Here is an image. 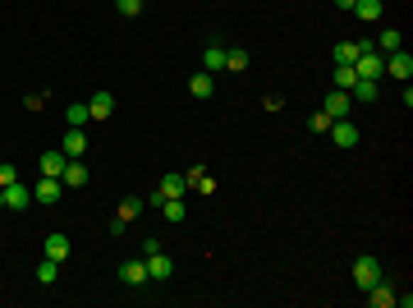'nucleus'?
<instances>
[{
  "mask_svg": "<svg viewBox=\"0 0 413 308\" xmlns=\"http://www.w3.org/2000/svg\"><path fill=\"white\" fill-rule=\"evenodd\" d=\"M60 185H65V189H83V185H87V166H83L78 157H74V161H65V170H60Z\"/></svg>",
  "mask_w": 413,
  "mask_h": 308,
  "instance_id": "13",
  "label": "nucleus"
},
{
  "mask_svg": "<svg viewBox=\"0 0 413 308\" xmlns=\"http://www.w3.org/2000/svg\"><path fill=\"white\" fill-rule=\"evenodd\" d=\"M5 207L9 211H28V207H33V189L18 185V180H14V185H5Z\"/></svg>",
  "mask_w": 413,
  "mask_h": 308,
  "instance_id": "8",
  "label": "nucleus"
},
{
  "mask_svg": "<svg viewBox=\"0 0 413 308\" xmlns=\"http://www.w3.org/2000/svg\"><path fill=\"white\" fill-rule=\"evenodd\" d=\"M115 9H120V14H124V18H133V14H138V9H143V0H115Z\"/></svg>",
  "mask_w": 413,
  "mask_h": 308,
  "instance_id": "31",
  "label": "nucleus"
},
{
  "mask_svg": "<svg viewBox=\"0 0 413 308\" xmlns=\"http://www.w3.org/2000/svg\"><path fill=\"white\" fill-rule=\"evenodd\" d=\"M120 281L133 285V290H138V285H147V263H143V258H129V263H120Z\"/></svg>",
  "mask_w": 413,
  "mask_h": 308,
  "instance_id": "11",
  "label": "nucleus"
},
{
  "mask_svg": "<svg viewBox=\"0 0 413 308\" xmlns=\"http://www.w3.org/2000/svg\"><path fill=\"white\" fill-rule=\"evenodd\" d=\"M225 70H248V51H243V46H230V51H225Z\"/></svg>",
  "mask_w": 413,
  "mask_h": 308,
  "instance_id": "24",
  "label": "nucleus"
},
{
  "mask_svg": "<svg viewBox=\"0 0 413 308\" xmlns=\"http://www.w3.org/2000/svg\"><path fill=\"white\" fill-rule=\"evenodd\" d=\"M349 97H353V106H372L377 101V79H353Z\"/></svg>",
  "mask_w": 413,
  "mask_h": 308,
  "instance_id": "14",
  "label": "nucleus"
},
{
  "mask_svg": "<svg viewBox=\"0 0 413 308\" xmlns=\"http://www.w3.org/2000/svg\"><path fill=\"white\" fill-rule=\"evenodd\" d=\"M111 111H115V97H111V92H97V97L92 101H87V115H92V120H111Z\"/></svg>",
  "mask_w": 413,
  "mask_h": 308,
  "instance_id": "15",
  "label": "nucleus"
},
{
  "mask_svg": "<svg viewBox=\"0 0 413 308\" xmlns=\"http://www.w3.org/2000/svg\"><path fill=\"white\" fill-rule=\"evenodd\" d=\"M65 120H69V129H83V124L92 120V115H87V101H74V106L65 111Z\"/></svg>",
  "mask_w": 413,
  "mask_h": 308,
  "instance_id": "22",
  "label": "nucleus"
},
{
  "mask_svg": "<svg viewBox=\"0 0 413 308\" xmlns=\"http://www.w3.org/2000/svg\"><path fill=\"white\" fill-rule=\"evenodd\" d=\"M377 281H381V263H377V258H368V253L353 258V285H358V290H372Z\"/></svg>",
  "mask_w": 413,
  "mask_h": 308,
  "instance_id": "3",
  "label": "nucleus"
},
{
  "mask_svg": "<svg viewBox=\"0 0 413 308\" xmlns=\"http://www.w3.org/2000/svg\"><path fill=\"white\" fill-rule=\"evenodd\" d=\"M143 5H147V0H143Z\"/></svg>",
  "mask_w": 413,
  "mask_h": 308,
  "instance_id": "34",
  "label": "nucleus"
},
{
  "mask_svg": "<svg viewBox=\"0 0 413 308\" xmlns=\"http://www.w3.org/2000/svg\"><path fill=\"white\" fill-rule=\"evenodd\" d=\"M65 152L60 148H55V152H42V175H55V180H60V170H65Z\"/></svg>",
  "mask_w": 413,
  "mask_h": 308,
  "instance_id": "19",
  "label": "nucleus"
},
{
  "mask_svg": "<svg viewBox=\"0 0 413 308\" xmlns=\"http://www.w3.org/2000/svg\"><path fill=\"white\" fill-rule=\"evenodd\" d=\"M353 74H358V79H381V74H386V55H381L377 46L358 51V60H353Z\"/></svg>",
  "mask_w": 413,
  "mask_h": 308,
  "instance_id": "2",
  "label": "nucleus"
},
{
  "mask_svg": "<svg viewBox=\"0 0 413 308\" xmlns=\"http://www.w3.org/2000/svg\"><path fill=\"white\" fill-rule=\"evenodd\" d=\"M363 295H368L372 308H395V285H386V276H381L372 290H363Z\"/></svg>",
  "mask_w": 413,
  "mask_h": 308,
  "instance_id": "12",
  "label": "nucleus"
},
{
  "mask_svg": "<svg viewBox=\"0 0 413 308\" xmlns=\"http://www.w3.org/2000/svg\"><path fill=\"white\" fill-rule=\"evenodd\" d=\"M336 5H340V9H353V0H336Z\"/></svg>",
  "mask_w": 413,
  "mask_h": 308,
  "instance_id": "32",
  "label": "nucleus"
},
{
  "mask_svg": "<svg viewBox=\"0 0 413 308\" xmlns=\"http://www.w3.org/2000/svg\"><path fill=\"white\" fill-rule=\"evenodd\" d=\"M60 152H65L69 161L83 157V152H87V133H83V129H69V133H65V143H60Z\"/></svg>",
  "mask_w": 413,
  "mask_h": 308,
  "instance_id": "16",
  "label": "nucleus"
},
{
  "mask_svg": "<svg viewBox=\"0 0 413 308\" xmlns=\"http://www.w3.org/2000/svg\"><path fill=\"white\" fill-rule=\"evenodd\" d=\"M147 203H143V198H138V194H129V198H124V203H120V221H133L138 216V211H143Z\"/></svg>",
  "mask_w": 413,
  "mask_h": 308,
  "instance_id": "26",
  "label": "nucleus"
},
{
  "mask_svg": "<svg viewBox=\"0 0 413 308\" xmlns=\"http://www.w3.org/2000/svg\"><path fill=\"white\" fill-rule=\"evenodd\" d=\"M42 258H51V263H65L69 258V235H60V230H51L42 244Z\"/></svg>",
  "mask_w": 413,
  "mask_h": 308,
  "instance_id": "10",
  "label": "nucleus"
},
{
  "mask_svg": "<svg viewBox=\"0 0 413 308\" xmlns=\"http://www.w3.org/2000/svg\"><path fill=\"white\" fill-rule=\"evenodd\" d=\"M372 46H377L381 55H390V51H400V46H404V33H400V28H381V37Z\"/></svg>",
  "mask_w": 413,
  "mask_h": 308,
  "instance_id": "17",
  "label": "nucleus"
},
{
  "mask_svg": "<svg viewBox=\"0 0 413 308\" xmlns=\"http://www.w3.org/2000/svg\"><path fill=\"white\" fill-rule=\"evenodd\" d=\"M60 194H65V185L55 175H42V180H37V189H33V198L42 207H55V203H60Z\"/></svg>",
  "mask_w": 413,
  "mask_h": 308,
  "instance_id": "6",
  "label": "nucleus"
},
{
  "mask_svg": "<svg viewBox=\"0 0 413 308\" xmlns=\"http://www.w3.org/2000/svg\"><path fill=\"white\" fill-rule=\"evenodd\" d=\"M14 180H18L14 161H0V189H5V185H14Z\"/></svg>",
  "mask_w": 413,
  "mask_h": 308,
  "instance_id": "30",
  "label": "nucleus"
},
{
  "mask_svg": "<svg viewBox=\"0 0 413 308\" xmlns=\"http://www.w3.org/2000/svg\"><path fill=\"white\" fill-rule=\"evenodd\" d=\"M55 276H60V263H51V258H46V263L37 267V281H42V285H55Z\"/></svg>",
  "mask_w": 413,
  "mask_h": 308,
  "instance_id": "27",
  "label": "nucleus"
},
{
  "mask_svg": "<svg viewBox=\"0 0 413 308\" xmlns=\"http://www.w3.org/2000/svg\"><path fill=\"white\" fill-rule=\"evenodd\" d=\"M184 185H189V180H184V175H175V170H170V175H161V185H156L152 194L143 198V203H147V207H161L165 198H180V194H184Z\"/></svg>",
  "mask_w": 413,
  "mask_h": 308,
  "instance_id": "1",
  "label": "nucleus"
},
{
  "mask_svg": "<svg viewBox=\"0 0 413 308\" xmlns=\"http://www.w3.org/2000/svg\"><path fill=\"white\" fill-rule=\"evenodd\" d=\"M202 70H206V74H221V70H225V46H221V42H211V46L202 51Z\"/></svg>",
  "mask_w": 413,
  "mask_h": 308,
  "instance_id": "18",
  "label": "nucleus"
},
{
  "mask_svg": "<svg viewBox=\"0 0 413 308\" xmlns=\"http://www.w3.org/2000/svg\"><path fill=\"white\" fill-rule=\"evenodd\" d=\"M308 129H312V133H326V129H331V115H326V111H317V115L308 120Z\"/></svg>",
  "mask_w": 413,
  "mask_h": 308,
  "instance_id": "29",
  "label": "nucleus"
},
{
  "mask_svg": "<svg viewBox=\"0 0 413 308\" xmlns=\"http://www.w3.org/2000/svg\"><path fill=\"white\" fill-rule=\"evenodd\" d=\"M353 79H358V74H353V65H336V74H331V88H344V92H349Z\"/></svg>",
  "mask_w": 413,
  "mask_h": 308,
  "instance_id": "23",
  "label": "nucleus"
},
{
  "mask_svg": "<svg viewBox=\"0 0 413 308\" xmlns=\"http://www.w3.org/2000/svg\"><path fill=\"white\" fill-rule=\"evenodd\" d=\"M161 211H165V221H184V203H180V198H165Z\"/></svg>",
  "mask_w": 413,
  "mask_h": 308,
  "instance_id": "28",
  "label": "nucleus"
},
{
  "mask_svg": "<svg viewBox=\"0 0 413 308\" xmlns=\"http://www.w3.org/2000/svg\"><path fill=\"white\" fill-rule=\"evenodd\" d=\"M349 111H353V97H349L344 88H331V92H326V115H331V120H344Z\"/></svg>",
  "mask_w": 413,
  "mask_h": 308,
  "instance_id": "9",
  "label": "nucleus"
},
{
  "mask_svg": "<svg viewBox=\"0 0 413 308\" xmlns=\"http://www.w3.org/2000/svg\"><path fill=\"white\" fill-rule=\"evenodd\" d=\"M0 207H5V189H0Z\"/></svg>",
  "mask_w": 413,
  "mask_h": 308,
  "instance_id": "33",
  "label": "nucleus"
},
{
  "mask_svg": "<svg viewBox=\"0 0 413 308\" xmlns=\"http://www.w3.org/2000/svg\"><path fill=\"white\" fill-rule=\"evenodd\" d=\"M358 51H363L358 42H340L336 46V65H353V60H358Z\"/></svg>",
  "mask_w": 413,
  "mask_h": 308,
  "instance_id": "25",
  "label": "nucleus"
},
{
  "mask_svg": "<svg viewBox=\"0 0 413 308\" xmlns=\"http://www.w3.org/2000/svg\"><path fill=\"white\" fill-rule=\"evenodd\" d=\"M386 74H390V79H400V83H409V79H413V55L404 51V46L386 55Z\"/></svg>",
  "mask_w": 413,
  "mask_h": 308,
  "instance_id": "5",
  "label": "nucleus"
},
{
  "mask_svg": "<svg viewBox=\"0 0 413 308\" xmlns=\"http://www.w3.org/2000/svg\"><path fill=\"white\" fill-rule=\"evenodd\" d=\"M358 124L349 120V115H344V120H331V143H336V148H358Z\"/></svg>",
  "mask_w": 413,
  "mask_h": 308,
  "instance_id": "4",
  "label": "nucleus"
},
{
  "mask_svg": "<svg viewBox=\"0 0 413 308\" xmlns=\"http://www.w3.org/2000/svg\"><path fill=\"white\" fill-rule=\"evenodd\" d=\"M143 263H147V281H170V276H175V263L161 253V248H156V253H147Z\"/></svg>",
  "mask_w": 413,
  "mask_h": 308,
  "instance_id": "7",
  "label": "nucleus"
},
{
  "mask_svg": "<svg viewBox=\"0 0 413 308\" xmlns=\"http://www.w3.org/2000/svg\"><path fill=\"white\" fill-rule=\"evenodd\" d=\"M189 92H193V97H198V101H206V97H211V92H216V79H211V74H193Z\"/></svg>",
  "mask_w": 413,
  "mask_h": 308,
  "instance_id": "20",
  "label": "nucleus"
},
{
  "mask_svg": "<svg viewBox=\"0 0 413 308\" xmlns=\"http://www.w3.org/2000/svg\"><path fill=\"white\" fill-rule=\"evenodd\" d=\"M381 9H386V5H381V0H353V14H358L363 23H372V18H381Z\"/></svg>",
  "mask_w": 413,
  "mask_h": 308,
  "instance_id": "21",
  "label": "nucleus"
}]
</instances>
